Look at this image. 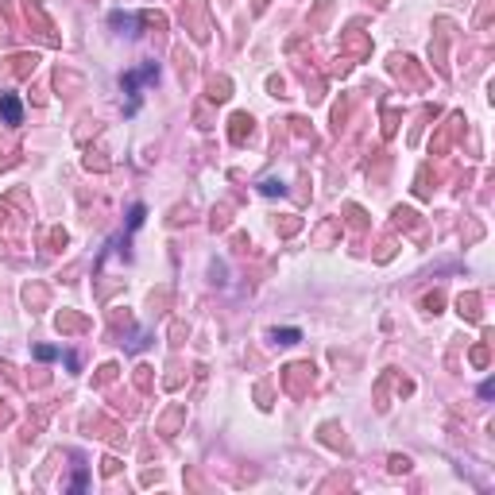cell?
Instances as JSON below:
<instances>
[{
	"label": "cell",
	"instance_id": "6da1fadb",
	"mask_svg": "<svg viewBox=\"0 0 495 495\" xmlns=\"http://www.w3.org/2000/svg\"><path fill=\"white\" fill-rule=\"evenodd\" d=\"M0 117L8 120V124H19V120H24V105H19L12 93H4V97H0Z\"/></svg>",
	"mask_w": 495,
	"mask_h": 495
},
{
	"label": "cell",
	"instance_id": "5b68a950",
	"mask_svg": "<svg viewBox=\"0 0 495 495\" xmlns=\"http://www.w3.org/2000/svg\"><path fill=\"white\" fill-rule=\"evenodd\" d=\"M35 356H39V360H54V356H58V349H51V344H39Z\"/></svg>",
	"mask_w": 495,
	"mask_h": 495
},
{
	"label": "cell",
	"instance_id": "3957f363",
	"mask_svg": "<svg viewBox=\"0 0 495 495\" xmlns=\"http://www.w3.org/2000/svg\"><path fill=\"white\" fill-rule=\"evenodd\" d=\"M298 337H302L298 329H275V341H283V344H294Z\"/></svg>",
	"mask_w": 495,
	"mask_h": 495
},
{
	"label": "cell",
	"instance_id": "277c9868",
	"mask_svg": "<svg viewBox=\"0 0 495 495\" xmlns=\"http://www.w3.org/2000/svg\"><path fill=\"white\" fill-rule=\"evenodd\" d=\"M144 217H147V209H144V205H135V209H132V221H128V225L140 228V225H144Z\"/></svg>",
	"mask_w": 495,
	"mask_h": 495
},
{
	"label": "cell",
	"instance_id": "7a4b0ae2",
	"mask_svg": "<svg viewBox=\"0 0 495 495\" xmlns=\"http://www.w3.org/2000/svg\"><path fill=\"white\" fill-rule=\"evenodd\" d=\"M151 78H155V66H144V70H135V74H124L120 85H124V90H135V85H144V81H151Z\"/></svg>",
	"mask_w": 495,
	"mask_h": 495
}]
</instances>
